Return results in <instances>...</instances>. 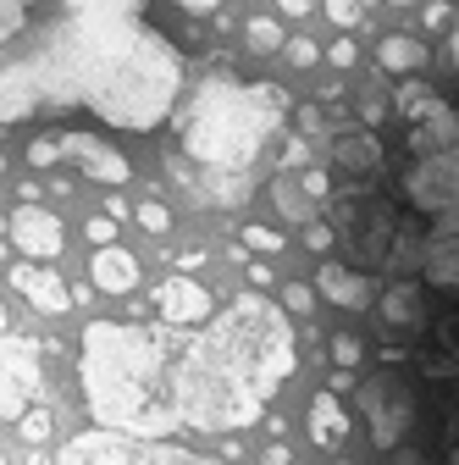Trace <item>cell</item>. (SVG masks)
Returning <instances> with one entry per match:
<instances>
[{
	"instance_id": "obj_1",
	"label": "cell",
	"mask_w": 459,
	"mask_h": 465,
	"mask_svg": "<svg viewBox=\"0 0 459 465\" xmlns=\"http://www.w3.org/2000/svg\"><path fill=\"white\" fill-rule=\"evenodd\" d=\"M183 89V50L150 23V0H0V128L94 111L150 134Z\"/></svg>"
},
{
	"instance_id": "obj_2",
	"label": "cell",
	"mask_w": 459,
	"mask_h": 465,
	"mask_svg": "<svg viewBox=\"0 0 459 465\" xmlns=\"http://www.w3.org/2000/svg\"><path fill=\"white\" fill-rule=\"evenodd\" d=\"M398 222H393V277L415 272L426 288V332L415 349L421 382L437 404L443 465H459V139L443 150H405L393 178Z\"/></svg>"
},
{
	"instance_id": "obj_3",
	"label": "cell",
	"mask_w": 459,
	"mask_h": 465,
	"mask_svg": "<svg viewBox=\"0 0 459 465\" xmlns=\"http://www.w3.org/2000/svg\"><path fill=\"white\" fill-rule=\"evenodd\" d=\"M294 371V327L260 288L233 300L210 327H183L171 355V393L189 432H244Z\"/></svg>"
},
{
	"instance_id": "obj_4",
	"label": "cell",
	"mask_w": 459,
	"mask_h": 465,
	"mask_svg": "<svg viewBox=\"0 0 459 465\" xmlns=\"http://www.w3.org/2000/svg\"><path fill=\"white\" fill-rule=\"evenodd\" d=\"M183 322H89L78 343L83 404L100 427H122L139 438H171L183 427L171 393V355Z\"/></svg>"
},
{
	"instance_id": "obj_5",
	"label": "cell",
	"mask_w": 459,
	"mask_h": 465,
	"mask_svg": "<svg viewBox=\"0 0 459 465\" xmlns=\"http://www.w3.org/2000/svg\"><path fill=\"white\" fill-rule=\"evenodd\" d=\"M288 94L277 84H233L227 73L194 84L189 105L178 111V139L194 166H221V172H249L266 139L282 128Z\"/></svg>"
},
{
	"instance_id": "obj_6",
	"label": "cell",
	"mask_w": 459,
	"mask_h": 465,
	"mask_svg": "<svg viewBox=\"0 0 459 465\" xmlns=\"http://www.w3.org/2000/svg\"><path fill=\"white\" fill-rule=\"evenodd\" d=\"M55 465H210V460L194 449H178L171 438H139L122 427H94V432H78Z\"/></svg>"
},
{
	"instance_id": "obj_7",
	"label": "cell",
	"mask_w": 459,
	"mask_h": 465,
	"mask_svg": "<svg viewBox=\"0 0 459 465\" xmlns=\"http://www.w3.org/2000/svg\"><path fill=\"white\" fill-rule=\"evenodd\" d=\"M360 404H366V416H371V443L382 454H393L398 443H405L410 427H415V416H421V393L398 377V371H382L376 382H366L360 388Z\"/></svg>"
},
{
	"instance_id": "obj_8",
	"label": "cell",
	"mask_w": 459,
	"mask_h": 465,
	"mask_svg": "<svg viewBox=\"0 0 459 465\" xmlns=\"http://www.w3.org/2000/svg\"><path fill=\"white\" fill-rule=\"evenodd\" d=\"M34 393H39V349H34V338L0 332V416L17 421Z\"/></svg>"
},
{
	"instance_id": "obj_9",
	"label": "cell",
	"mask_w": 459,
	"mask_h": 465,
	"mask_svg": "<svg viewBox=\"0 0 459 465\" xmlns=\"http://www.w3.org/2000/svg\"><path fill=\"white\" fill-rule=\"evenodd\" d=\"M6 232H12V244H17L28 261H55V255L67 250V227L55 222L50 211H39L34 200H28V205L6 222Z\"/></svg>"
},
{
	"instance_id": "obj_10",
	"label": "cell",
	"mask_w": 459,
	"mask_h": 465,
	"mask_svg": "<svg viewBox=\"0 0 459 465\" xmlns=\"http://www.w3.org/2000/svg\"><path fill=\"white\" fill-rule=\"evenodd\" d=\"M62 155H73L94 183H128L133 178V166L122 150H111L100 134H62Z\"/></svg>"
},
{
	"instance_id": "obj_11",
	"label": "cell",
	"mask_w": 459,
	"mask_h": 465,
	"mask_svg": "<svg viewBox=\"0 0 459 465\" xmlns=\"http://www.w3.org/2000/svg\"><path fill=\"white\" fill-rule=\"evenodd\" d=\"M12 288L34 305V311H44V316H62V311H73V288L55 277L50 266H34V261H23V266H12Z\"/></svg>"
},
{
	"instance_id": "obj_12",
	"label": "cell",
	"mask_w": 459,
	"mask_h": 465,
	"mask_svg": "<svg viewBox=\"0 0 459 465\" xmlns=\"http://www.w3.org/2000/svg\"><path fill=\"white\" fill-rule=\"evenodd\" d=\"M332 166L343 178H376V172H387V150L371 128H355V134L332 139Z\"/></svg>"
},
{
	"instance_id": "obj_13",
	"label": "cell",
	"mask_w": 459,
	"mask_h": 465,
	"mask_svg": "<svg viewBox=\"0 0 459 465\" xmlns=\"http://www.w3.org/2000/svg\"><path fill=\"white\" fill-rule=\"evenodd\" d=\"M382 327H398V332H426V288H421V277H398V282H387V294H382Z\"/></svg>"
},
{
	"instance_id": "obj_14",
	"label": "cell",
	"mask_w": 459,
	"mask_h": 465,
	"mask_svg": "<svg viewBox=\"0 0 459 465\" xmlns=\"http://www.w3.org/2000/svg\"><path fill=\"white\" fill-rule=\"evenodd\" d=\"M155 311H161L166 322L194 327V322H210V294H205L194 277H166V282L155 288Z\"/></svg>"
},
{
	"instance_id": "obj_15",
	"label": "cell",
	"mask_w": 459,
	"mask_h": 465,
	"mask_svg": "<svg viewBox=\"0 0 459 465\" xmlns=\"http://www.w3.org/2000/svg\"><path fill=\"white\" fill-rule=\"evenodd\" d=\"M271 205H277L282 222H294V227L316 222V211H321V200L305 189V178H294V172H277L271 178Z\"/></svg>"
},
{
	"instance_id": "obj_16",
	"label": "cell",
	"mask_w": 459,
	"mask_h": 465,
	"mask_svg": "<svg viewBox=\"0 0 459 465\" xmlns=\"http://www.w3.org/2000/svg\"><path fill=\"white\" fill-rule=\"evenodd\" d=\"M94 288H100V294H133V288H139V261L128 250H117V244H100V255H94Z\"/></svg>"
},
{
	"instance_id": "obj_17",
	"label": "cell",
	"mask_w": 459,
	"mask_h": 465,
	"mask_svg": "<svg viewBox=\"0 0 459 465\" xmlns=\"http://www.w3.org/2000/svg\"><path fill=\"white\" fill-rule=\"evenodd\" d=\"M321 300H332V305H349V311H360L366 300H371V288H366V272L360 266H321Z\"/></svg>"
},
{
	"instance_id": "obj_18",
	"label": "cell",
	"mask_w": 459,
	"mask_h": 465,
	"mask_svg": "<svg viewBox=\"0 0 459 465\" xmlns=\"http://www.w3.org/2000/svg\"><path fill=\"white\" fill-rule=\"evenodd\" d=\"M376 62H382V73H421L432 55H426V45L421 39H405V34H382V45H376Z\"/></svg>"
},
{
	"instance_id": "obj_19",
	"label": "cell",
	"mask_w": 459,
	"mask_h": 465,
	"mask_svg": "<svg viewBox=\"0 0 459 465\" xmlns=\"http://www.w3.org/2000/svg\"><path fill=\"white\" fill-rule=\"evenodd\" d=\"M343 432H349V416H343L337 393H316V404H310V438H316L321 449H337Z\"/></svg>"
},
{
	"instance_id": "obj_20",
	"label": "cell",
	"mask_w": 459,
	"mask_h": 465,
	"mask_svg": "<svg viewBox=\"0 0 459 465\" xmlns=\"http://www.w3.org/2000/svg\"><path fill=\"white\" fill-rule=\"evenodd\" d=\"M398 111H405V123H421V116H432V111H443L448 100H437V94H426L421 84H405L398 89V100H393Z\"/></svg>"
},
{
	"instance_id": "obj_21",
	"label": "cell",
	"mask_w": 459,
	"mask_h": 465,
	"mask_svg": "<svg viewBox=\"0 0 459 465\" xmlns=\"http://www.w3.org/2000/svg\"><path fill=\"white\" fill-rule=\"evenodd\" d=\"M239 239H244V250H260V255H277L282 244H288V239H282L277 227H266V222H249V227L239 232Z\"/></svg>"
},
{
	"instance_id": "obj_22",
	"label": "cell",
	"mask_w": 459,
	"mask_h": 465,
	"mask_svg": "<svg viewBox=\"0 0 459 465\" xmlns=\"http://www.w3.org/2000/svg\"><path fill=\"white\" fill-rule=\"evenodd\" d=\"M23 155H28V166H55V161H62V134H44V139H34Z\"/></svg>"
},
{
	"instance_id": "obj_23",
	"label": "cell",
	"mask_w": 459,
	"mask_h": 465,
	"mask_svg": "<svg viewBox=\"0 0 459 465\" xmlns=\"http://www.w3.org/2000/svg\"><path fill=\"white\" fill-rule=\"evenodd\" d=\"M249 45L255 50H282V28L271 17H249Z\"/></svg>"
},
{
	"instance_id": "obj_24",
	"label": "cell",
	"mask_w": 459,
	"mask_h": 465,
	"mask_svg": "<svg viewBox=\"0 0 459 465\" xmlns=\"http://www.w3.org/2000/svg\"><path fill=\"white\" fill-rule=\"evenodd\" d=\"M387 111H393V100H387L382 89H366V94H360V123H366V128H376Z\"/></svg>"
},
{
	"instance_id": "obj_25",
	"label": "cell",
	"mask_w": 459,
	"mask_h": 465,
	"mask_svg": "<svg viewBox=\"0 0 459 465\" xmlns=\"http://www.w3.org/2000/svg\"><path fill=\"white\" fill-rule=\"evenodd\" d=\"M17 432H23V443H44V438H50V416H44V411L28 416V411H23V416H17Z\"/></svg>"
},
{
	"instance_id": "obj_26",
	"label": "cell",
	"mask_w": 459,
	"mask_h": 465,
	"mask_svg": "<svg viewBox=\"0 0 459 465\" xmlns=\"http://www.w3.org/2000/svg\"><path fill=\"white\" fill-rule=\"evenodd\" d=\"M332 361L355 371V366H360V338H355V332H337V338H332Z\"/></svg>"
},
{
	"instance_id": "obj_27",
	"label": "cell",
	"mask_w": 459,
	"mask_h": 465,
	"mask_svg": "<svg viewBox=\"0 0 459 465\" xmlns=\"http://www.w3.org/2000/svg\"><path fill=\"white\" fill-rule=\"evenodd\" d=\"M327 17H332L337 28H355V23H366V12H360V0H327Z\"/></svg>"
},
{
	"instance_id": "obj_28",
	"label": "cell",
	"mask_w": 459,
	"mask_h": 465,
	"mask_svg": "<svg viewBox=\"0 0 459 465\" xmlns=\"http://www.w3.org/2000/svg\"><path fill=\"white\" fill-rule=\"evenodd\" d=\"M282 55H288L294 67H310V62H321V50H316L310 39H282Z\"/></svg>"
},
{
	"instance_id": "obj_29",
	"label": "cell",
	"mask_w": 459,
	"mask_h": 465,
	"mask_svg": "<svg viewBox=\"0 0 459 465\" xmlns=\"http://www.w3.org/2000/svg\"><path fill=\"white\" fill-rule=\"evenodd\" d=\"M305 244H310V250H316V255H327V250H332V244H337V232H332V227H327V222H305Z\"/></svg>"
},
{
	"instance_id": "obj_30",
	"label": "cell",
	"mask_w": 459,
	"mask_h": 465,
	"mask_svg": "<svg viewBox=\"0 0 459 465\" xmlns=\"http://www.w3.org/2000/svg\"><path fill=\"white\" fill-rule=\"evenodd\" d=\"M327 62H332V67H337V73H349V67H355V62H360V50H355V39H337V45H332V50H327Z\"/></svg>"
},
{
	"instance_id": "obj_31",
	"label": "cell",
	"mask_w": 459,
	"mask_h": 465,
	"mask_svg": "<svg viewBox=\"0 0 459 465\" xmlns=\"http://www.w3.org/2000/svg\"><path fill=\"white\" fill-rule=\"evenodd\" d=\"M139 222H144L150 232H166V227H171V216H166L161 200H144V205H139Z\"/></svg>"
},
{
	"instance_id": "obj_32",
	"label": "cell",
	"mask_w": 459,
	"mask_h": 465,
	"mask_svg": "<svg viewBox=\"0 0 459 465\" xmlns=\"http://www.w3.org/2000/svg\"><path fill=\"white\" fill-rule=\"evenodd\" d=\"M282 305H288V311H299V316H305V311L316 305V294H310L305 282H288V288H282Z\"/></svg>"
},
{
	"instance_id": "obj_33",
	"label": "cell",
	"mask_w": 459,
	"mask_h": 465,
	"mask_svg": "<svg viewBox=\"0 0 459 465\" xmlns=\"http://www.w3.org/2000/svg\"><path fill=\"white\" fill-rule=\"evenodd\" d=\"M448 17H454V6H448V0H432V6L421 12V23H426L432 34H443V28H448Z\"/></svg>"
},
{
	"instance_id": "obj_34",
	"label": "cell",
	"mask_w": 459,
	"mask_h": 465,
	"mask_svg": "<svg viewBox=\"0 0 459 465\" xmlns=\"http://www.w3.org/2000/svg\"><path fill=\"white\" fill-rule=\"evenodd\" d=\"M310 161V144L305 139H288V150H282V172H299Z\"/></svg>"
},
{
	"instance_id": "obj_35",
	"label": "cell",
	"mask_w": 459,
	"mask_h": 465,
	"mask_svg": "<svg viewBox=\"0 0 459 465\" xmlns=\"http://www.w3.org/2000/svg\"><path fill=\"white\" fill-rule=\"evenodd\" d=\"M83 232H89L94 244H111V239H117V227H111V216H94V222H89Z\"/></svg>"
},
{
	"instance_id": "obj_36",
	"label": "cell",
	"mask_w": 459,
	"mask_h": 465,
	"mask_svg": "<svg viewBox=\"0 0 459 465\" xmlns=\"http://www.w3.org/2000/svg\"><path fill=\"white\" fill-rule=\"evenodd\" d=\"M166 6H178V12H189V17H210L216 0H166Z\"/></svg>"
},
{
	"instance_id": "obj_37",
	"label": "cell",
	"mask_w": 459,
	"mask_h": 465,
	"mask_svg": "<svg viewBox=\"0 0 459 465\" xmlns=\"http://www.w3.org/2000/svg\"><path fill=\"white\" fill-rule=\"evenodd\" d=\"M305 189L321 200V194H332V178H327V172H305Z\"/></svg>"
},
{
	"instance_id": "obj_38",
	"label": "cell",
	"mask_w": 459,
	"mask_h": 465,
	"mask_svg": "<svg viewBox=\"0 0 459 465\" xmlns=\"http://www.w3.org/2000/svg\"><path fill=\"white\" fill-rule=\"evenodd\" d=\"M249 282H255V288H271V282H277V277H271V266H266V261H260V266H249Z\"/></svg>"
},
{
	"instance_id": "obj_39",
	"label": "cell",
	"mask_w": 459,
	"mask_h": 465,
	"mask_svg": "<svg viewBox=\"0 0 459 465\" xmlns=\"http://www.w3.org/2000/svg\"><path fill=\"white\" fill-rule=\"evenodd\" d=\"M277 6L288 12V17H305V12H310V0H277Z\"/></svg>"
},
{
	"instance_id": "obj_40",
	"label": "cell",
	"mask_w": 459,
	"mask_h": 465,
	"mask_svg": "<svg viewBox=\"0 0 459 465\" xmlns=\"http://www.w3.org/2000/svg\"><path fill=\"white\" fill-rule=\"evenodd\" d=\"M260 465H288V449H282V443H277V449H266V460H260Z\"/></svg>"
},
{
	"instance_id": "obj_41",
	"label": "cell",
	"mask_w": 459,
	"mask_h": 465,
	"mask_svg": "<svg viewBox=\"0 0 459 465\" xmlns=\"http://www.w3.org/2000/svg\"><path fill=\"white\" fill-rule=\"evenodd\" d=\"M448 62H454V67H459V34H454V39H448Z\"/></svg>"
},
{
	"instance_id": "obj_42",
	"label": "cell",
	"mask_w": 459,
	"mask_h": 465,
	"mask_svg": "<svg viewBox=\"0 0 459 465\" xmlns=\"http://www.w3.org/2000/svg\"><path fill=\"white\" fill-rule=\"evenodd\" d=\"M0 332H6V305H0Z\"/></svg>"
},
{
	"instance_id": "obj_43",
	"label": "cell",
	"mask_w": 459,
	"mask_h": 465,
	"mask_svg": "<svg viewBox=\"0 0 459 465\" xmlns=\"http://www.w3.org/2000/svg\"><path fill=\"white\" fill-rule=\"evenodd\" d=\"M387 6H410V0H387Z\"/></svg>"
},
{
	"instance_id": "obj_44",
	"label": "cell",
	"mask_w": 459,
	"mask_h": 465,
	"mask_svg": "<svg viewBox=\"0 0 459 465\" xmlns=\"http://www.w3.org/2000/svg\"><path fill=\"white\" fill-rule=\"evenodd\" d=\"M0 465H12V460H6V454H0Z\"/></svg>"
}]
</instances>
